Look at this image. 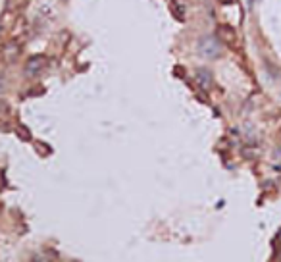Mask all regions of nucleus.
I'll list each match as a JSON object with an SVG mask.
<instances>
[{
  "mask_svg": "<svg viewBox=\"0 0 281 262\" xmlns=\"http://www.w3.org/2000/svg\"><path fill=\"white\" fill-rule=\"evenodd\" d=\"M27 2H29V0H8V2H6V10H10L12 6H14V10H22Z\"/></svg>",
  "mask_w": 281,
  "mask_h": 262,
  "instance_id": "6",
  "label": "nucleus"
},
{
  "mask_svg": "<svg viewBox=\"0 0 281 262\" xmlns=\"http://www.w3.org/2000/svg\"><path fill=\"white\" fill-rule=\"evenodd\" d=\"M196 83H198V87L204 89V91H210L212 85H214V77H212V72L206 70V68H200V70H196Z\"/></svg>",
  "mask_w": 281,
  "mask_h": 262,
  "instance_id": "3",
  "label": "nucleus"
},
{
  "mask_svg": "<svg viewBox=\"0 0 281 262\" xmlns=\"http://www.w3.org/2000/svg\"><path fill=\"white\" fill-rule=\"evenodd\" d=\"M196 50H198V54H200L202 58H208V60H216V58H218V56L221 54L220 39L214 37V35H206V37H202L200 41H198Z\"/></svg>",
  "mask_w": 281,
  "mask_h": 262,
  "instance_id": "1",
  "label": "nucleus"
},
{
  "mask_svg": "<svg viewBox=\"0 0 281 262\" xmlns=\"http://www.w3.org/2000/svg\"><path fill=\"white\" fill-rule=\"evenodd\" d=\"M218 39L221 43H227V45H235L237 43V33L231 25H220L218 27Z\"/></svg>",
  "mask_w": 281,
  "mask_h": 262,
  "instance_id": "4",
  "label": "nucleus"
},
{
  "mask_svg": "<svg viewBox=\"0 0 281 262\" xmlns=\"http://www.w3.org/2000/svg\"><path fill=\"white\" fill-rule=\"evenodd\" d=\"M273 156H275V162L281 166V147L279 149H275V154H273Z\"/></svg>",
  "mask_w": 281,
  "mask_h": 262,
  "instance_id": "7",
  "label": "nucleus"
},
{
  "mask_svg": "<svg viewBox=\"0 0 281 262\" xmlns=\"http://www.w3.org/2000/svg\"><path fill=\"white\" fill-rule=\"evenodd\" d=\"M45 66H47V58L45 56H33V58H29L27 64H25V74L37 75L45 70Z\"/></svg>",
  "mask_w": 281,
  "mask_h": 262,
  "instance_id": "2",
  "label": "nucleus"
},
{
  "mask_svg": "<svg viewBox=\"0 0 281 262\" xmlns=\"http://www.w3.org/2000/svg\"><path fill=\"white\" fill-rule=\"evenodd\" d=\"M171 10H173V16L177 20H183L185 18V2L183 0H171Z\"/></svg>",
  "mask_w": 281,
  "mask_h": 262,
  "instance_id": "5",
  "label": "nucleus"
}]
</instances>
